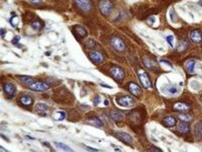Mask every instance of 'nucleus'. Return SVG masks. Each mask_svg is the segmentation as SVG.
Segmentation results:
<instances>
[{
    "instance_id": "1",
    "label": "nucleus",
    "mask_w": 202,
    "mask_h": 152,
    "mask_svg": "<svg viewBox=\"0 0 202 152\" xmlns=\"http://www.w3.org/2000/svg\"><path fill=\"white\" fill-rule=\"evenodd\" d=\"M53 99L59 104H69L73 100L72 94L68 90L63 88L57 89L54 91Z\"/></svg>"
},
{
    "instance_id": "2",
    "label": "nucleus",
    "mask_w": 202,
    "mask_h": 152,
    "mask_svg": "<svg viewBox=\"0 0 202 152\" xmlns=\"http://www.w3.org/2000/svg\"><path fill=\"white\" fill-rule=\"evenodd\" d=\"M137 76L141 85L144 88L150 89L152 87V82L148 74L143 69H139L137 72Z\"/></svg>"
},
{
    "instance_id": "3",
    "label": "nucleus",
    "mask_w": 202,
    "mask_h": 152,
    "mask_svg": "<svg viewBox=\"0 0 202 152\" xmlns=\"http://www.w3.org/2000/svg\"><path fill=\"white\" fill-rule=\"evenodd\" d=\"M113 7V3L110 0H101L98 3V8L100 13L103 16L110 15Z\"/></svg>"
},
{
    "instance_id": "4",
    "label": "nucleus",
    "mask_w": 202,
    "mask_h": 152,
    "mask_svg": "<svg viewBox=\"0 0 202 152\" xmlns=\"http://www.w3.org/2000/svg\"><path fill=\"white\" fill-rule=\"evenodd\" d=\"M116 102L119 106L124 107H131L134 106V100L129 96H123L119 97L116 99Z\"/></svg>"
},
{
    "instance_id": "5",
    "label": "nucleus",
    "mask_w": 202,
    "mask_h": 152,
    "mask_svg": "<svg viewBox=\"0 0 202 152\" xmlns=\"http://www.w3.org/2000/svg\"><path fill=\"white\" fill-rule=\"evenodd\" d=\"M28 88L32 90L36 91V92H43V91L48 90L50 88V85L44 82L38 81V82H34L29 85Z\"/></svg>"
},
{
    "instance_id": "6",
    "label": "nucleus",
    "mask_w": 202,
    "mask_h": 152,
    "mask_svg": "<svg viewBox=\"0 0 202 152\" xmlns=\"http://www.w3.org/2000/svg\"><path fill=\"white\" fill-rule=\"evenodd\" d=\"M110 74L113 78L116 80H121L124 79V72L123 69L121 67L114 66L110 70Z\"/></svg>"
},
{
    "instance_id": "7",
    "label": "nucleus",
    "mask_w": 202,
    "mask_h": 152,
    "mask_svg": "<svg viewBox=\"0 0 202 152\" xmlns=\"http://www.w3.org/2000/svg\"><path fill=\"white\" fill-rule=\"evenodd\" d=\"M112 45L118 51L123 52L125 49L126 46L123 40L119 37H114L112 39Z\"/></svg>"
},
{
    "instance_id": "8",
    "label": "nucleus",
    "mask_w": 202,
    "mask_h": 152,
    "mask_svg": "<svg viewBox=\"0 0 202 152\" xmlns=\"http://www.w3.org/2000/svg\"><path fill=\"white\" fill-rule=\"evenodd\" d=\"M77 6L83 11H89L93 7V3L91 0H74Z\"/></svg>"
},
{
    "instance_id": "9",
    "label": "nucleus",
    "mask_w": 202,
    "mask_h": 152,
    "mask_svg": "<svg viewBox=\"0 0 202 152\" xmlns=\"http://www.w3.org/2000/svg\"><path fill=\"white\" fill-rule=\"evenodd\" d=\"M143 114L140 110L135 109L129 114V119L133 123H139L143 119Z\"/></svg>"
},
{
    "instance_id": "10",
    "label": "nucleus",
    "mask_w": 202,
    "mask_h": 152,
    "mask_svg": "<svg viewBox=\"0 0 202 152\" xmlns=\"http://www.w3.org/2000/svg\"><path fill=\"white\" fill-rule=\"evenodd\" d=\"M116 136L121 141H122L123 143L126 144H130L133 141L132 137L129 134L126 132H123V131H116Z\"/></svg>"
},
{
    "instance_id": "11",
    "label": "nucleus",
    "mask_w": 202,
    "mask_h": 152,
    "mask_svg": "<svg viewBox=\"0 0 202 152\" xmlns=\"http://www.w3.org/2000/svg\"><path fill=\"white\" fill-rule=\"evenodd\" d=\"M73 32L75 36L80 38H84L87 36L86 30L80 25H75L73 27Z\"/></svg>"
},
{
    "instance_id": "12",
    "label": "nucleus",
    "mask_w": 202,
    "mask_h": 152,
    "mask_svg": "<svg viewBox=\"0 0 202 152\" xmlns=\"http://www.w3.org/2000/svg\"><path fill=\"white\" fill-rule=\"evenodd\" d=\"M90 58L93 62L96 64H100L103 62L104 57L103 54L99 51L93 50L90 54Z\"/></svg>"
},
{
    "instance_id": "13",
    "label": "nucleus",
    "mask_w": 202,
    "mask_h": 152,
    "mask_svg": "<svg viewBox=\"0 0 202 152\" xmlns=\"http://www.w3.org/2000/svg\"><path fill=\"white\" fill-rule=\"evenodd\" d=\"M190 39L195 43H200L202 41V33L199 29H194L190 32Z\"/></svg>"
},
{
    "instance_id": "14",
    "label": "nucleus",
    "mask_w": 202,
    "mask_h": 152,
    "mask_svg": "<svg viewBox=\"0 0 202 152\" xmlns=\"http://www.w3.org/2000/svg\"><path fill=\"white\" fill-rule=\"evenodd\" d=\"M128 89L129 92L136 97L140 96L142 94V90L141 87L136 83L131 82L128 86Z\"/></svg>"
},
{
    "instance_id": "15",
    "label": "nucleus",
    "mask_w": 202,
    "mask_h": 152,
    "mask_svg": "<svg viewBox=\"0 0 202 152\" xmlns=\"http://www.w3.org/2000/svg\"><path fill=\"white\" fill-rule=\"evenodd\" d=\"M3 90L6 95L9 97H13L16 92V87L11 82H8L5 84L3 87Z\"/></svg>"
},
{
    "instance_id": "16",
    "label": "nucleus",
    "mask_w": 202,
    "mask_h": 152,
    "mask_svg": "<svg viewBox=\"0 0 202 152\" xmlns=\"http://www.w3.org/2000/svg\"><path fill=\"white\" fill-rule=\"evenodd\" d=\"M35 110L40 115L46 116L47 110H48V107L45 104H38L36 106Z\"/></svg>"
},
{
    "instance_id": "17",
    "label": "nucleus",
    "mask_w": 202,
    "mask_h": 152,
    "mask_svg": "<svg viewBox=\"0 0 202 152\" xmlns=\"http://www.w3.org/2000/svg\"><path fill=\"white\" fill-rule=\"evenodd\" d=\"M173 108L177 111H180V112H186L188 111L190 109V106L188 105L185 102H177L173 106Z\"/></svg>"
},
{
    "instance_id": "18",
    "label": "nucleus",
    "mask_w": 202,
    "mask_h": 152,
    "mask_svg": "<svg viewBox=\"0 0 202 152\" xmlns=\"http://www.w3.org/2000/svg\"><path fill=\"white\" fill-rule=\"evenodd\" d=\"M163 123L164 125L167 127H172L176 125L177 120L172 116H167L163 119Z\"/></svg>"
},
{
    "instance_id": "19",
    "label": "nucleus",
    "mask_w": 202,
    "mask_h": 152,
    "mask_svg": "<svg viewBox=\"0 0 202 152\" xmlns=\"http://www.w3.org/2000/svg\"><path fill=\"white\" fill-rule=\"evenodd\" d=\"M20 102L24 106H31L33 104L32 98L29 96H23L20 98Z\"/></svg>"
},
{
    "instance_id": "20",
    "label": "nucleus",
    "mask_w": 202,
    "mask_h": 152,
    "mask_svg": "<svg viewBox=\"0 0 202 152\" xmlns=\"http://www.w3.org/2000/svg\"><path fill=\"white\" fill-rule=\"evenodd\" d=\"M111 116H112L113 120L115 121L116 122H121L124 120L123 114L116 110L112 111V113H111Z\"/></svg>"
},
{
    "instance_id": "21",
    "label": "nucleus",
    "mask_w": 202,
    "mask_h": 152,
    "mask_svg": "<svg viewBox=\"0 0 202 152\" xmlns=\"http://www.w3.org/2000/svg\"><path fill=\"white\" fill-rule=\"evenodd\" d=\"M194 132L195 135L198 139H201L202 138V122L197 123L194 127Z\"/></svg>"
},
{
    "instance_id": "22",
    "label": "nucleus",
    "mask_w": 202,
    "mask_h": 152,
    "mask_svg": "<svg viewBox=\"0 0 202 152\" xmlns=\"http://www.w3.org/2000/svg\"><path fill=\"white\" fill-rule=\"evenodd\" d=\"M178 131H179L180 133L182 134L187 133L188 131H190V127L185 122L182 123L179 125V126L178 127Z\"/></svg>"
},
{
    "instance_id": "23",
    "label": "nucleus",
    "mask_w": 202,
    "mask_h": 152,
    "mask_svg": "<svg viewBox=\"0 0 202 152\" xmlns=\"http://www.w3.org/2000/svg\"><path fill=\"white\" fill-rule=\"evenodd\" d=\"M195 64V62L193 60H189L187 61L185 63V69L188 73L191 74L194 72Z\"/></svg>"
},
{
    "instance_id": "24",
    "label": "nucleus",
    "mask_w": 202,
    "mask_h": 152,
    "mask_svg": "<svg viewBox=\"0 0 202 152\" xmlns=\"http://www.w3.org/2000/svg\"><path fill=\"white\" fill-rule=\"evenodd\" d=\"M178 118L181 121H184V122H188V121H190L193 119L192 116H191L190 115L187 114H180L178 115Z\"/></svg>"
},
{
    "instance_id": "25",
    "label": "nucleus",
    "mask_w": 202,
    "mask_h": 152,
    "mask_svg": "<svg viewBox=\"0 0 202 152\" xmlns=\"http://www.w3.org/2000/svg\"><path fill=\"white\" fill-rule=\"evenodd\" d=\"M55 146L59 148V149H61L65 151H70L72 152L73 151V150L70 147H69L68 145H67L63 143H60V142H55Z\"/></svg>"
},
{
    "instance_id": "26",
    "label": "nucleus",
    "mask_w": 202,
    "mask_h": 152,
    "mask_svg": "<svg viewBox=\"0 0 202 152\" xmlns=\"http://www.w3.org/2000/svg\"><path fill=\"white\" fill-rule=\"evenodd\" d=\"M19 80H21V82H22L23 84H27V85L28 86L34 82V80L32 79V78H31V77L27 76H19Z\"/></svg>"
},
{
    "instance_id": "27",
    "label": "nucleus",
    "mask_w": 202,
    "mask_h": 152,
    "mask_svg": "<svg viewBox=\"0 0 202 152\" xmlns=\"http://www.w3.org/2000/svg\"><path fill=\"white\" fill-rule=\"evenodd\" d=\"M31 26L36 30H40L44 27V23L40 20H35L31 23Z\"/></svg>"
},
{
    "instance_id": "28",
    "label": "nucleus",
    "mask_w": 202,
    "mask_h": 152,
    "mask_svg": "<svg viewBox=\"0 0 202 152\" xmlns=\"http://www.w3.org/2000/svg\"><path fill=\"white\" fill-rule=\"evenodd\" d=\"M65 113L63 112H60V111H58V112H56L53 114V118L55 120H59L61 121L65 119Z\"/></svg>"
},
{
    "instance_id": "29",
    "label": "nucleus",
    "mask_w": 202,
    "mask_h": 152,
    "mask_svg": "<svg viewBox=\"0 0 202 152\" xmlns=\"http://www.w3.org/2000/svg\"><path fill=\"white\" fill-rule=\"evenodd\" d=\"M188 48V43L186 41H181L177 46V50L178 52H184Z\"/></svg>"
},
{
    "instance_id": "30",
    "label": "nucleus",
    "mask_w": 202,
    "mask_h": 152,
    "mask_svg": "<svg viewBox=\"0 0 202 152\" xmlns=\"http://www.w3.org/2000/svg\"><path fill=\"white\" fill-rule=\"evenodd\" d=\"M92 120L94 121V123H95L96 126L98 127H102L103 126V122L98 117H93Z\"/></svg>"
},
{
    "instance_id": "31",
    "label": "nucleus",
    "mask_w": 202,
    "mask_h": 152,
    "mask_svg": "<svg viewBox=\"0 0 202 152\" xmlns=\"http://www.w3.org/2000/svg\"><path fill=\"white\" fill-rule=\"evenodd\" d=\"M168 92H169V94H172V95H174V94H176L178 93V89L177 87L172 86V87H169V88L168 89Z\"/></svg>"
},
{
    "instance_id": "32",
    "label": "nucleus",
    "mask_w": 202,
    "mask_h": 152,
    "mask_svg": "<svg viewBox=\"0 0 202 152\" xmlns=\"http://www.w3.org/2000/svg\"><path fill=\"white\" fill-rule=\"evenodd\" d=\"M167 41L168 42V44L170 45V47H172L174 46V36H172V35H170V36H168L167 37Z\"/></svg>"
},
{
    "instance_id": "33",
    "label": "nucleus",
    "mask_w": 202,
    "mask_h": 152,
    "mask_svg": "<svg viewBox=\"0 0 202 152\" xmlns=\"http://www.w3.org/2000/svg\"><path fill=\"white\" fill-rule=\"evenodd\" d=\"M144 63L145 64V66L147 67L148 69H152V67H154V64L153 65L152 62L149 59H145L144 60Z\"/></svg>"
},
{
    "instance_id": "34",
    "label": "nucleus",
    "mask_w": 202,
    "mask_h": 152,
    "mask_svg": "<svg viewBox=\"0 0 202 152\" xmlns=\"http://www.w3.org/2000/svg\"><path fill=\"white\" fill-rule=\"evenodd\" d=\"M10 23H11V24L13 26H14L15 27L17 24L18 23V17H17L16 16H13L12 17V18L11 19V20H10Z\"/></svg>"
},
{
    "instance_id": "35",
    "label": "nucleus",
    "mask_w": 202,
    "mask_h": 152,
    "mask_svg": "<svg viewBox=\"0 0 202 152\" xmlns=\"http://www.w3.org/2000/svg\"><path fill=\"white\" fill-rule=\"evenodd\" d=\"M101 102V98L99 96H96L95 97V99H94L93 100V105L95 106H96L98 105Z\"/></svg>"
},
{
    "instance_id": "36",
    "label": "nucleus",
    "mask_w": 202,
    "mask_h": 152,
    "mask_svg": "<svg viewBox=\"0 0 202 152\" xmlns=\"http://www.w3.org/2000/svg\"><path fill=\"white\" fill-rule=\"evenodd\" d=\"M20 39H21V37H20L19 36H15V38H13V40H12V43L13 44L16 45L17 44H18V43L19 42Z\"/></svg>"
},
{
    "instance_id": "37",
    "label": "nucleus",
    "mask_w": 202,
    "mask_h": 152,
    "mask_svg": "<svg viewBox=\"0 0 202 152\" xmlns=\"http://www.w3.org/2000/svg\"><path fill=\"white\" fill-rule=\"evenodd\" d=\"M95 42L92 39H89L88 40V41L86 42V45L88 46L89 48H93V47L95 46Z\"/></svg>"
},
{
    "instance_id": "38",
    "label": "nucleus",
    "mask_w": 202,
    "mask_h": 152,
    "mask_svg": "<svg viewBox=\"0 0 202 152\" xmlns=\"http://www.w3.org/2000/svg\"><path fill=\"white\" fill-rule=\"evenodd\" d=\"M29 2H31L32 4L34 5H38L39 4V3H41L43 0H29Z\"/></svg>"
},
{
    "instance_id": "39",
    "label": "nucleus",
    "mask_w": 202,
    "mask_h": 152,
    "mask_svg": "<svg viewBox=\"0 0 202 152\" xmlns=\"http://www.w3.org/2000/svg\"><path fill=\"white\" fill-rule=\"evenodd\" d=\"M150 151H162V150H160V149H159V148H157L156 147H152V148H150Z\"/></svg>"
},
{
    "instance_id": "40",
    "label": "nucleus",
    "mask_w": 202,
    "mask_h": 152,
    "mask_svg": "<svg viewBox=\"0 0 202 152\" xmlns=\"http://www.w3.org/2000/svg\"><path fill=\"white\" fill-rule=\"evenodd\" d=\"M6 33V31L5 29H1V36L2 38L5 36Z\"/></svg>"
},
{
    "instance_id": "41",
    "label": "nucleus",
    "mask_w": 202,
    "mask_h": 152,
    "mask_svg": "<svg viewBox=\"0 0 202 152\" xmlns=\"http://www.w3.org/2000/svg\"><path fill=\"white\" fill-rule=\"evenodd\" d=\"M42 144H43L44 145H45V146H46L47 147H49V148H50V147H50V143H48V142H47V141H45V142H43V143H42Z\"/></svg>"
},
{
    "instance_id": "42",
    "label": "nucleus",
    "mask_w": 202,
    "mask_h": 152,
    "mask_svg": "<svg viewBox=\"0 0 202 152\" xmlns=\"http://www.w3.org/2000/svg\"><path fill=\"white\" fill-rule=\"evenodd\" d=\"M87 148H88V149H90V151H98V150H96V149H95V148H91V147H86Z\"/></svg>"
},
{
    "instance_id": "43",
    "label": "nucleus",
    "mask_w": 202,
    "mask_h": 152,
    "mask_svg": "<svg viewBox=\"0 0 202 152\" xmlns=\"http://www.w3.org/2000/svg\"><path fill=\"white\" fill-rule=\"evenodd\" d=\"M104 103H105V105H106V106H108V104H109V102H108V100H105V102H104Z\"/></svg>"
},
{
    "instance_id": "44",
    "label": "nucleus",
    "mask_w": 202,
    "mask_h": 152,
    "mask_svg": "<svg viewBox=\"0 0 202 152\" xmlns=\"http://www.w3.org/2000/svg\"><path fill=\"white\" fill-rule=\"evenodd\" d=\"M198 5H199L200 6H202V0H200V1L198 2Z\"/></svg>"
}]
</instances>
